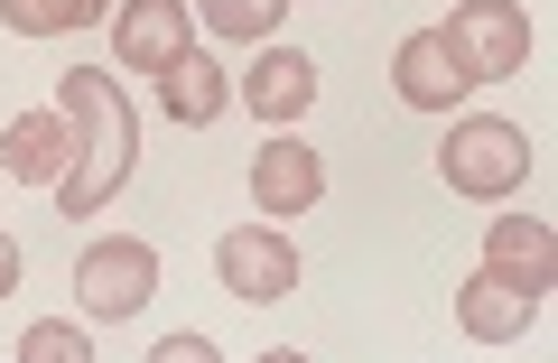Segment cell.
<instances>
[{"label":"cell","instance_id":"obj_1","mask_svg":"<svg viewBox=\"0 0 558 363\" xmlns=\"http://www.w3.org/2000/svg\"><path fill=\"white\" fill-rule=\"evenodd\" d=\"M57 112L75 121V159H65V178H57V205H65V223H94L102 205L131 186L140 112H131V94H121L102 65H75V75H57Z\"/></svg>","mask_w":558,"mask_h":363},{"label":"cell","instance_id":"obj_2","mask_svg":"<svg viewBox=\"0 0 558 363\" xmlns=\"http://www.w3.org/2000/svg\"><path fill=\"white\" fill-rule=\"evenodd\" d=\"M438 178H447V196H475V205L512 196V186L531 178V141H521V121L465 112L457 131H447V149H438Z\"/></svg>","mask_w":558,"mask_h":363},{"label":"cell","instance_id":"obj_3","mask_svg":"<svg viewBox=\"0 0 558 363\" xmlns=\"http://www.w3.org/2000/svg\"><path fill=\"white\" fill-rule=\"evenodd\" d=\"M75 299H84V317H102V326L140 317V307L159 299V252H149L140 233H102V242H84Z\"/></svg>","mask_w":558,"mask_h":363},{"label":"cell","instance_id":"obj_4","mask_svg":"<svg viewBox=\"0 0 558 363\" xmlns=\"http://www.w3.org/2000/svg\"><path fill=\"white\" fill-rule=\"evenodd\" d=\"M438 38L457 47V65H465L475 84L521 75V57H531V20H521V0H465V10L438 28Z\"/></svg>","mask_w":558,"mask_h":363},{"label":"cell","instance_id":"obj_5","mask_svg":"<svg viewBox=\"0 0 558 363\" xmlns=\"http://www.w3.org/2000/svg\"><path fill=\"white\" fill-rule=\"evenodd\" d=\"M215 270L233 299L252 307H279V299H299V242L279 233V223H242V233L215 242Z\"/></svg>","mask_w":558,"mask_h":363},{"label":"cell","instance_id":"obj_6","mask_svg":"<svg viewBox=\"0 0 558 363\" xmlns=\"http://www.w3.org/2000/svg\"><path fill=\"white\" fill-rule=\"evenodd\" d=\"M186 0H112V57L131 75H168L186 57Z\"/></svg>","mask_w":558,"mask_h":363},{"label":"cell","instance_id":"obj_7","mask_svg":"<svg viewBox=\"0 0 558 363\" xmlns=\"http://www.w3.org/2000/svg\"><path fill=\"white\" fill-rule=\"evenodd\" d=\"M317 196H326V159L307 141H289V131H270V141L252 149V205L289 223V215H307Z\"/></svg>","mask_w":558,"mask_h":363},{"label":"cell","instance_id":"obj_8","mask_svg":"<svg viewBox=\"0 0 558 363\" xmlns=\"http://www.w3.org/2000/svg\"><path fill=\"white\" fill-rule=\"evenodd\" d=\"M391 84H400V102H410V112H447V102L475 94V75L457 65V47H447L438 28H418V38L391 47Z\"/></svg>","mask_w":558,"mask_h":363},{"label":"cell","instance_id":"obj_9","mask_svg":"<svg viewBox=\"0 0 558 363\" xmlns=\"http://www.w3.org/2000/svg\"><path fill=\"white\" fill-rule=\"evenodd\" d=\"M242 102H252L270 131L307 121V102H317V57H307V47H260L252 75H242Z\"/></svg>","mask_w":558,"mask_h":363},{"label":"cell","instance_id":"obj_10","mask_svg":"<svg viewBox=\"0 0 558 363\" xmlns=\"http://www.w3.org/2000/svg\"><path fill=\"white\" fill-rule=\"evenodd\" d=\"M65 159H75V121L65 112H20V121H0V168L20 186H57Z\"/></svg>","mask_w":558,"mask_h":363},{"label":"cell","instance_id":"obj_11","mask_svg":"<svg viewBox=\"0 0 558 363\" xmlns=\"http://www.w3.org/2000/svg\"><path fill=\"white\" fill-rule=\"evenodd\" d=\"M531 317H539V289L502 280V270H475V280L457 289V326H465L475 344H512Z\"/></svg>","mask_w":558,"mask_h":363},{"label":"cell","instance_id":"obj_12","mask_svg":"<svg viewBox=\"0 0 558 363\" xmlns=\"http://www.w3.org/2000/svg\"><path fill=\"white\" fill-rule=\"evenodd\" d=\"M484 270H502V280H521V289H539V299H549V280H558V242H549V223H531V215L484 223Z\"/></svg>","mask_w":558,"mask_h":363},{"label":"cell","instance_id":"obj_13","mask_svg":"<svg viewBox=\"0 0 558 363\" xmlns=\"http://www.w3.org/2000/svg\"><path fill=\"white\" fill-rule=\"evenodd\" d=\"M159 102H168V121L205 131V121L223 112V57H196V47H186V57L159 75Z\"/></svg>","mask_w":558,"mask_h":363},{"label":"cell","instance_id":"obj_14","mask_svg":"<svg viewBox=\"0 0 558 363\" xmlns=\"http://www.w3.org/2000/svg\"><path fill=\"white\" fill-rule=\"evenodd\" d=\"M94 20H112V0H0V28H20V38H65Z\"/></svg>","mask_w":558,"mask_h":363},{"label":"cell","instance_id":"obj_15","mask_svg":"<svg viewBox=\"0 0 558 363\" xmlns=\"http://www.w3.org/2000/svg\"><path fill=\"white\" fill-rule=\"evenodd\" d=\"M196 10L215 20V38H270L289 0H196Z\"/></svg>","mask_w":558,"mask_h":363},{"label":"cell","instance_id":"obj_16","mask_svg":"<svg viewBox=\"0 0 558 363\" xmlns=\"http://www.w3.org/2000/svg\"><path fill=\"white\" fill-rule=\"evenodd\" d=\"M84 354H94V336H84L75 317H47V326L20 336V363H84Z\"/></svg>","mask_w":558,"mask_h":363},{"label":"cell","instance_id":"obj_17","mask_svg":"<svg viewBox=\"0 0 558 363\" xmlns=\"http://www.w3.org/2000/svg\"><path fill=\"white\" fill-rule=\"evenodd\" d=\"M159 354H168V363H215V344H205V336H168Z\"/></svg>","mask_w":558,"mask_h":363},{"label":"cell","instance_id":"obj_18","mask_svg":"<svg viewBox=\"0 0 558 363\" xmlns=\"http://www.w3.org/2000/svg\"><path fill=\"white\" fill-rule=\"evenodd\" d=\"M10 289H20V242L0 233V299H10Z\"/></svg>","mask_w":558,"mask_h":363}]
</instances>
